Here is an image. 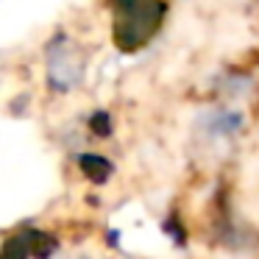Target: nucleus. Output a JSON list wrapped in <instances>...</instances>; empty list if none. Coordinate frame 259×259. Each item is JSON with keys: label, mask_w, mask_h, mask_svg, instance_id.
<instances>
[{"label": "nucleus", "mask_w": 259, "mask_h": 259, "mask_svg": "<svg viewBox=\"0 0 259 259\" xmlns=\"http://www.w3.org/2000/svg\"><path fill=\"white\" fill-rule=\"evenodd\" d=\"M84 78V62L78 56V48L59 34L48 45V84L56 92H70Z\"/></svg>", "instance_id": "nucleus-1"}, {"label": "nucleus", "mask_w": 259, "mask_h": 259, "mask_svg": "<svg viewBox=\"0 0 259 259\" xmlns=\"http://www.w3.org/2000/svg\"><path fill=\"white\" fill-rule=\"evenodd\" d=\"M78 259H90V256H78Z\"/></svg>", "instance_id": "nucleus-2"}]
</instances>
